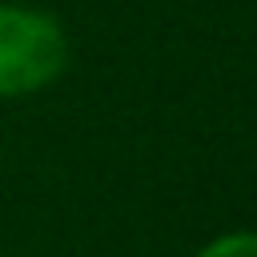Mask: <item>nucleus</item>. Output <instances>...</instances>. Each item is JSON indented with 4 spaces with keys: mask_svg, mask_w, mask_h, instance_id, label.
<instances>
[{
    "mask_svg": "<svg viewBox=\"0 0 257 257\" xmlns=\"http://www.w3.org/2000/svg\"><path fill=\"white\" fill-rule=\"evenodd\" d=\"M197 257H257V233H249V229L221 233V237H213Z\"/></svg>",
    "mask_w": 257,
    "mask_h": 257,
    "instance_id": "2",
    "label": "nucleus"
},
{
    "mask_svg": "<svg viewBox=\"0 0 257 257\" xmlns=\"http://www.w3.org/2000/svg\"><path fill=\"white\" fill-rule=\"evenodd\" d=\"M68 64L64 28L24 4H0V96H28L48 88Z\"/></svg>",
    "mask_w": 257,
    "mask_h": 257,
    "instance_id": "1",
    "label": "nucleus"
}]
</instances>
